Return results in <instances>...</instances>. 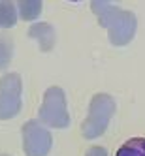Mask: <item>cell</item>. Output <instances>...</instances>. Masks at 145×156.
<instances>
[{
	"label": "cell",
	"mask_w": 145,
	"mask_h": 156,
	"mask_svg": "<svg viewBox=\"0 0 145 156\" xmlns=\"http://www.w3.org/2000/svg\"><path fill=\"white\" fill-rule=\"evenodd\" d=\"M115 113V102L109 94L100 92L92 96L89 105V115L81 124V133L87 139H96L107 130L109 120Z\"/></svg>",
	"instance_id": "cell-1"
},
{
	"label": "cell",
	"mask_w": 145,
	"mask_h": 156,
	"mask_svg": "<svg viewBox=\"0 0 145 156\" xmlns=\"http://www.w3.org/2000/svg\"><path fill=\"white\" fill-rule=\"evenodd\" d=\"M98 23L104 28H107L109 41L113 45H126L136 36V28H138L136 15L132 12H126V9H121L119 6L113 8L111 12L100 15Z\"/></svg>",
	"instance_id": "cell-2"
},
{
	"label": "cell",
	"mask_w": 145,
	"mask_h": 156,
	"mask_svg": "<svg viewBox=\"0 0 145 156\" xmlns=\"http://www.w3.org/2000/svg\"><path fill=\"white\" fill-rule=\"evenodd\" d=\"M40 120L51 128H68L70 126L66 96L60 87H51L45 90L42 107H40Z\"/></svg>",
	"instance_id": "cell-3"
},
{
	"label": "cell",
	"mask_w": 145,
	"mask_h": 156,
	"mask_svg": "<svg viewBox=\"0 0 145 156\" xmlns=\"http://www.w3.org/2000/svg\"><path fill=\"white\" fill-rule=\"evenodd\" d=\"M21 92H23V83L19 73H6L0 79V120H8L19 115L23 105Z\"/></svg>",
	"instance_id": "cell-4"
},
{
	"label": "cell",
	"mask_w": 145,
	"mask_h": 156,
	"mask_svg": "<svg viewBox=\"0 0 145 156\" xmlns=\"http://www.w3.org/2000/svg\"><path fill=\"white\" fill-rule=\"evenodd\" d=\"M53 145V137L47 128L38 120H28L23 124V149L27 156H47Z\"/></svg>",
	"instance_id": "cell-5"
},
{
	"label": "cell",
	"mask_w": 145,
	"mask_h": 156,
	"mask_svg": "<svg viewBox=\"0 0 145 156\" xmlns=\"http://www.w3.org/2000/svg\"><path fill=\"white\" fill-rule=\"evenodd\" d=\"M28 36L34 38L40 43V49L45 51V53L51 51L53 45H55V30L47 23H36V25H32L30 30H28Z\"/></svg>",
	"instance_id": "cell-6"
},
{
	"label": "cell",
	"mask_w": 145,
	"mask_h": 156,
	"mask_svg": "<svg viewBox=\"0 0 145 156\" xmlns=\"http://www.w3.org/2000/svg\"><path fill=\"white\" fill-rule=\"evenodd\" d=\"M43 0H15L19 17L23 21H36L42 13Z\"/></svg>",
	"instance_id": "cell-7"
},
{
	"label": "cell",
	"mask_w": 145,
	"mask_h": 156,
	"mask_svg": "<svg viewBox=\"0 0 145 156\" xmlns=\"http://www.w3.org/2000/svg\"><path fill=\"white\" fill-rule=\"evenodd\" d=\"M17 23V6L13 0H0V28H12Z\"/></svg>",
	"instance_id": "cell-8"
},
{
	"label": "cell",
	"mask_w": 145,
	"mask_h": 156,
	"mask_svg": "<svg viewBox=\"0 0 145 156\" xmlns=\"http://www.w3.org/2000/svg\"><path fill=\"white\" fill-rule=\"evenodd\" d=\"M115 156H145V137H132L122 143Z\"/></svg>",
	"instance_id": "cell-9"
},
{
	"label": "cell",
	"mask_w": 145,
	"mask_h": 156,
	"mask_svg": "<svg viewBox=\"0 0 145 156\" xmlns=\"http://www.w3.org/2000/svg\"><path fill=\"white\" fill-rule=\"evenodd\" d=\"M119 2L121 0H92V12L96 13V17H100V15L111 12L113 8H117Z\"/></svg>",
	"instance_id": "cell-10"
},
{
	"label": "cell",
	"mask_w": 145,
	"mask_h": 156,
	"mask_svg": "<svg viewBox=\"0 0 145 156\" xmlns=\"http://www.w3.org/2000/svg\"><path fill=\"white\" fill-rule=\"evenodd\" d=\"M12 43H9L8 40H0V68H4V66L9 64V60H12Z\"/></svg>",
	"instance_id": "cell-11"
},
{
	"label": "cell",
	"mask_w": 145,
	"mask_h": 156,
	"mask_svg": "<svg viewBox=\"0 0 145 156\" xmlns=\"http://www.w3.org/2000/svg\"><path fill=\"white\" fill-rule=\"evenodd\" d=\"M85 156H107V151L104 147H91Z\"/></svg>",
	"instance_id": "cell-12"
},
{
	"label": "cell",
	"mask_w": 145,
	"mask_h": 156,
	"mask_svg": "<svg viewBox=\"0 0 145 156\" xmlns=\"http://www.w3.org/2000/svg\"><path fill=\"white\" fill-rule=\"evenodd\" d=\"M70 2H81V0H70Z\"/></svg>",
	"instance_id": "cell-13"
},
{
	"label": "cell",
	"mask_w": 145,
	"mask_h": 156,
	"mask_svg": "<svg viewBox=\"0 0 145 156\" xmlns=\"http://www.w3.org/2000/svg\"><path fill=\"white\" fill-rule=\"evenodd\" d=\"M0 156H8V154H0Z\"/></svg>",
	"instance_id": "cell-14"
}]
</instances>
